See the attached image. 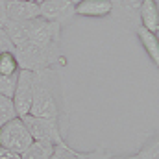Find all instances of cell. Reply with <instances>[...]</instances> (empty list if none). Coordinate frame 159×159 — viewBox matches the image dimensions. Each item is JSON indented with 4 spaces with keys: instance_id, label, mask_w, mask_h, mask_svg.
Listing matches in <instances>:
<instances>
[{
    "instance_id": "6da1fadb",
    "label": "cell",
    "mask_w": 159,
    "mask_h": 159,
    "mask_svg": "<svg viewBox=\"0 0 159 159\" xmlns=\"http://www.w3.org/2000/svg\"><path fill=\"white\" fill-rule=\"evenodd\" d=\"M28 115L52 119L63 124V119H65L63 89L57 74L52 69H43L35 72L34 96H32V106Z\"/></svg>"
},
{
    "instance_id": "7a4b0ae2",
    "label": "cell",
    "mask_w": 159,
    "mask_h": 159,
    "mask_svg": "<svg viewBox=\"0 0 159 159\" xmlns=\"http://www.w3.org/2000/svg\"><path fill=\"white\" fill-rule=\"evenodd\" d=\"M59 39H61V24L54 20H46L35 17L28 20V41L37 44L43 50L52 54H59Z\"/></svg>"
},
{
    "instance_id": "3957f363",
    "label": "cell",
    "mask_w": 159,
    "mask_h": 159,
    "mask_svg": "<svg viewBox=\"0 0 159 159\" xmlns=\"http://www.w3.org/2000/svg\"><path fill=\"white\" fill-rule=\"evenodd\" d=\"M15 57H17L19 67L22 70L37 72V70H43V69H50V65L59 61L61 56L59 54H52L48 50H43L37 44L26 41V43L15 46Z\"/></svg>"
},
{
    "instance_id": "277c9868",
    "label": "cell",
    "mask_w": 159,
    "mask_h": 159,
    "mask_svg": "<svg viewBox=\"0 0 159 159\" xmlns=\"http://www.w3.org/2000/svg\"><path fill=\"white\" fill-rule=\"evenodd\" d=\"M32 141L34 139H32L30 131L26 129L20 117H15L0 126V146H4V148L22 154Z\"/></svg>"
},
{
    "instance_id": "5b68a950",
    "label": "cell",
    "mask_w": 159,
    "mask_h": 159,
    "mask_svg": "<svg viewBox=\"0 0 159 159\" xmlns=\"http://www.w3.org/2000/svg\"><path fill=\"white\" fill-rule=\"evenodd\" d=\"M26 129L30 131L34 141H50L54 144L63 143V124L52 119H43V117H34V115H26L20 117Z\"/></svg>"
},
{
    "instance_id": "8992f818",
    "label": "cell",
    "mask_w": 159,
    "mask_h": 159,
    "mask_svg": "<svg viewBox=\"0 0 159 159\" xmlns=\"http://www.w3.org/2000/svg\"><path fill=\"white\" fill-rule=\"evenodd\" d=\"M34 83H35V72L32 70H19L15 91H13V106L17 111V117H26L30 113L32 96H34Z\"/></svg>"
},
{
    "instance_id": "52a82bcc",
    "label": "cell",
    "mask_w": 159,
    "mask_h": 159,
    "mask_svg": "<svg viewBox=\"0 0 159 159\" xmlns=\"http://www.w3.org/2000/svg\"><path fill=\"white\" fill-rule=\"evenodd\" d=\"M74 15V4L70 0H43L39 2V17L63 24V20Z\"/></svg>"
},
{
    "instance_id": "ba28073f",
    "label": "cell",
    "mask_w": 159,
    "mask_h": 159,
    "mask_svg": "<svg viewBox=\"0 0 159 159\" xmlns=\"http://www.w3.org/2000/svg\"><path fill=\"white\" fill-rule=\"evenodd\" d=\"M6 13H7V20H32L39 17V4L35 0L32 2L6 0Z\"/></svg>"
},
{
    "instance_id": "9c48e42d",
    "label": "cell",
    "mask_w": 159,
    "mask_h": 159,
    "mask_svg": "<svg viewBox=\"0 0 159 159\" xmlns=\"http://www.w3.org/2000/svg\"><path fill=\"white\" fill-rule=\"evenodd\" d=\"M111 9H113L111 0H81L74 6V15L102 19V17L111 15Z\"/></svg>"
},
{
    "instance_id": "30bf717a",
    "label": "cell",
    "mask_w": 159,
    "mask_h": 159,
    "mask_svg": "<svg viewBox=\"0 0 159 159\" xmlns=\"http://www.w3.org/2000/svg\"><path fill=\"white\" fill-rule=\"evenodd\" d=\"M139 20H141V26L152 32L154 35L159 34V11L156 0H143L139 9Z\"/></svg>"
},
{
    "instance_id": "8fae6325",
    "label": "cell",
    "mask_w": 159,
    "mask_h": 159,
    "mask_svg": "<svg viewBox=\"0 0 159 159\" xmlns=\"http://www.w3.org/2000/svg\"><path fill=\"white\" fill-rule=\"evenodd\" d=\"M113 9L111 15H115L117 19H124L126 22H133L139 19V9L143 0H111Z\"/></svg>"
},
{
    "instance_id": "7c38bea8",
    "label": "cell",
    "mask_w": 159,
    "mask_h": 159,
    "mask_svg": "<svg viewBox=\"0 0 159 159\" xmlns=\"http://www.w3.org/2000/svg\"><path fill=\"white\" fill-rule=\"evenodd\" d=\"M54 148L56 144L50 141H32L20 154V159H48L54 154Z\"/></svg>"
},
{
    "instance_id": "4fadbf2b",
    "label": "cell",
    "mask_w": 159,
    "mask_h": 159,
    "mask_svg": "<svg viewBox=\"0 0 159 159\" xmlns=\"http://www.w3.org/2000/svg\"><path fill=\"white\" fill-rule=\"evenodd\" d=\"M135 32H137V37L139 41L143 43V46H144V50L148 52V56L152 57V61L154 63H159V43H157V35H154L152 32H148L146 28H143L141 24L135 28Z\"/></svg>"
},
{
    "instance_id": "5bb4252c",
    "label": "cell",
    "mask_w": 159,
    "mask_h": 159,
    "mask_svg": "<svg viewBox=\"0 0 159 159\" xmlns=\"http://www.w3.org/2000/svg\"><path fill=\"white\" fill-rule=\"evenodd\" d=\"M19 70L20 67L15 57V50L0 52V78H17Z\"/></svg>"
},
{
    "instance_id": "9a60e30c",
    "label": "cell",
    "mask_w": 159,
    "mask_h": 159,
    "mask_svg": "<svg viewBox=\"0 0 159 159\" xmlns=\"http://www.w3.org/2000/svg\"><path fill=\"white\" fill-rule=\"evenodd\" d=\"M139 159H159V141L157 135H152L144 141V144L141 146V150L137 152Z\"/></svg>"
},
{
    "instance_id": "2e32d148",
    "label": "cell",
    "mask_w": 159,
    "mask_h": 159,
    "mask_svg": "<svg viewBox=\"0 0 159 159\" xmlns=\"http://www.w3.org/2000/svg\"><path fill=\"white\" fill-rule=\"evenodd\" d=\"M17 117V111H15V106H13V100L6 94L0 93V126L6 124L7 120L15 119Z\"/></svg>"
},
{
    "instance_id": "e0dca14e",
    "label": "cell",
    "mask_w": 159,
    "mask_h": 159,
    "mask_svg": "<svg viewBox=\"0 0 159 159\" xmlns=\"http://www.w3.org/2000/svg\"><path fill=\"white\" fill-rule=\"evenodd\" d=\"M48 159H78V152H76L74 148H70V146L63 141V143L56 144L54 154H52Z\"/></svg>"
},
{
    "instance_id": "ac0fdd59",
    "label": "cell",
    "mask_w": 159,
    "mask_h": 159,
    "mask_svg": "<svg viewBox=\"0 0 159 159\" xmlns=\"http://www.w3.org/2000/svg\"><path fill=\"white\" fill-rule=\"evenodd\" d=\"M109 152L104 148H96L93 152H78V159H107Z\"/></svg>"
},
{
    "instance_id": "d6986e66",
    "label": "cell",
    "mask_w": 159,
    "mask_h": 159,
    "mask_svg": "<svg viewBox=\"0 0 159 159\" xmlns=\"http://www.w3.org/2000/svg\"><path fill=\"white\" fill-rule=\"evenodd\" d=\"M4 50H15V46L9 41V37L6 35L4 28H0V52H4Z\"/></svg>"
},
{
    "instance_id": "ffe728a7",
    "label": "cell",
    "mask_w": 159,
    "mask_h": 159,
    "mask_svg": "<svg viewBox=\"0 0 159 159\" xmlns=\"http://www.w3.org/2000/svg\"><path fill=\"white\" fill-rule=\"evenodd\" d=\"M0 159H20V154L9 150V148H4L0 146Z\"/></svg>"
},
{
    "instance_id": "44dd1931",
    "label": "cell",
    "mask_w": 159,
    "mask_h": 159,
    "mask_svg": "<svg viewBox=\"0 0 159 159\" xmlns=\"http://www.w3.org/2000/svg\"><path fill=\"white\" fill-rule=\"evenodd\" d=\"M7 22V13H6V0H0V28H4Z\"/></svg>"
},
{
    "instance_id": "7402d4cb",
    "label": "cell",
    "mask_w": 159,
    "mask_h": 159,
    "mask_svg": "<svg viewBox=\"0 0 159 159\" xmlns=\"http://www.w3.org/2000/svg\"><path fill=\"white\" fill-rule=\"evenodd\" d=\"M107 159H139L137 156H129V157H120V156H109Z\"/></svg>"
},
{
    "instance_id": "603a6c76",
    "label": "cell",
    "mask_w": 159,
    "mask_h": 159,
    "mask_svg": "<svg viewBox=\"0 0 159 159\" xmlns=\"http://www.w3.org/2000/svg\"><path fill=\"white\" fill-rule=\"evenodd\" d=\"M70 2H72V4H74V6H76V4H78V2H81V0H70Z\"/></svg>"
},
{
    "instance_id": "cb8c5ba5",
    "label": "cell",
    "mask_w": 159,
    "mask_h": 159,
    "mask_svg": "<svg viewBox=\"0 0 159 159\" xmlns=\"http://www.w3.org/2000/svg\"><path fill=\"white\" fill-rule=\"evenodd\" d=\"M22 2H32V0H22Z\"/></svg>"
},
{
    "instance_id": "d4e9b609",
    "label": "cell",
    "mask_w": 159,
    "mask_h": 159,
    "mask_svg": "<svg viewBox=\"0 0 159 159\" xmlns=\"http://www.w3.org/2000/svg\"><path fill=\"white\" fill-rule=\"evenodd\" d=\"M35 2H37V4H39V2H43V0H35Z\"/></svg>"
}]
</instances>
